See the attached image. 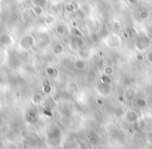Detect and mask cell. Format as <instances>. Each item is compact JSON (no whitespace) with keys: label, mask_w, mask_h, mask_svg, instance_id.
Returning <instances> with one entry per match:
<instances>
[{"label":"cell","mask_w":152,"mask_h":149,"mask_svg":"<svg viewBox=\"0 0 152 149\" xmlns=\"http://www.w3.org/2000/svg\"><path fill=\"white\" fill-rule=\"evenodd\" d=\"M152 45V38L148 34L142 32V34H137L135 37V42L134 47L139 52L143 53L144 51L148 50Z\"/></svg>","instance_id":"obj_1"},{"label":"cell","mask_w":152,"mask_h":149,"mask_svg":"<svg viewBox=\"0 0 152 149\" xmlns=\"http://www.w3.org/2000/svg\"><path fill=\"white\" fill-rule=\"evenodd\" d=\"M102 42L105 45L107 48L110 49H117L122 45V37L118 34V32H114L107 34L103 39H102Z\"/></svg>","instance_id":"obj_2"},{"label":"cell","mask_w":152,"mask_h":149,"mask_svg":"<svg viewBox=\"0 0 152 149\" xmlns=\"http://www.w3.org/2000/svg\"><path fill=\"white\" fill-rule=\"evenodd\" d=\"M36 38L32 34H24L18 41V48L22 51H28L36 45Z\"/></svg>","instance_id":"obj_3"},{"label":"cell","mask_w":152,"mask_h":149,"mask_svg":"<svg viewBox=\"0 0 152 149\" xmlns=\"http://www.w3.org/2000/svg\"><path fill=\"white\" fill-rule=\"evenodd\" d=\"M95 91L99 97H107L112 94L113 92V88H112V84H104L102 81H98L95 86Z\"/></svg>","instance_id":"obj_4"},{"label":"cell","mask_w":152,"mask_h":149,"mask_svg":"<svg viewBox=\"0 0 152 149\" xmlns=\"http://www.w3.org/2000/svg\"><path fill=\"white\" fill-rule=\"evenodd\" d=\"M83 47H85V41L83 38H76V37H72L68 42V48L72 51V52L77 53Z\"/></svg>","instance_id":"obj_5"},{"label":"cell","mask_w":152,"mask_h":149,"mask_svg":"<svg viewBox=\"0 0 152 149\" xmlns=\"http://www.w3.org/2000/svg\"><path fill=\"white\" fill-rule=\"evenodd\" d=\"M61 138V131L57 126H53L47 132V140H48V142L53 143L52 145H55L56 143H58Z\"/></svg>","instance_id":"obj_6"},{"label":"cell","mask_w":152,"mask_h":149,"mask_svg":"<svg viewBox=\"0 0 152 149\" xmlns=\"http://www.w3.org/2000/svg\"><path fill=\"white\" fill-rule=\"evenodd\" d=\"M140 119H142L141 115L139 112L134 111V109H129L123 114V120L128 124H134Z\"/></svg>","instance_id":"obj_7"},{"label":"cell","mask_w":152,"mask_h":149,"mask_svg":"<svg viewBox=\"0 0 152 149\" xmlns=\"http://www.w3.org/2000/svg\"><path fill=\"white\" fill-rule=\"evenodd\" d=\"M14 44V38L10 32H1L0 34V46L7 48Z\"/></svg>","instance_id":"obj_8"},{"label":"cell","mask_w":152,"mask_h":149,"mask_svg":"<svg viewBox=\"0 0 152 149\" xmlns=\"http://www.w3.org/2000/svg\"><path fill=\"white\" fill-rule=\"evenodd\" d=\"M79 5H80V3H77L76 1H70V2L66 3L64 9L67 14H74L77 11H79Z\"/></svg>","instance_id":"obj_9"},{"label":"cell","mask_w":152,"mask_h":149,"mask_svg":"<svg viewBox=\"0 0 152 149\" xmlns=\"http://www.w3.org/2000/svg\"><path fill=\"white\" fill-rule=\"evenodd\" d=\"M77 55H78L79 59H83L85 61L91 59L92 55H93V50L91 48H88V47H83L80 50L77 52Z\"/></svg>","instance_id":"obj_10"},{"label":"cell","mask_w":152,"mask_h":149,"mask_svg":"<svg viewBox=\"0 0 152 149\" xmlns=\"http://www.w3.org/2000/svg\"><path fill=\"white\" fill-rule=\"evenodd\" d=\"M45 74H46L49 78H51V79H55V78L58 77L59 72L55 67L48 66V67H46V69H45Z\"/></svg>","instance_id":"obj_11"},{"label":"cell","mask_w":152,"mask_h":149,"mask_svg":"<svg viewBox=\"0 0 152 149\" xmlns=\"http://www.w3.org/2000/svg\"><path fill=\"white\" fill-rule=\"evenodd\" d=\"M79 11L83 12V15L91 16L92 14H93V7H92V4L89 2L80 3V5H79Z\"/></svg>","instance_id":"obj_12"},{"label":"cell","mask_w":152,"mask_h":149,"mask_svg":"<svg viewBox=\"0 0 152 149\" xmlns=\"http://www.w3.org/2000/svg\"><path fill=\"white\" fill-rule=\"evenodd\" d=\"M65 52V46L63 43L61 42H55L54 45L52 46V53L56 57H59Z\"/></svg>","instance_id":"obj_13"},{"label":"cell","mask_w":152,"mask_h":149,"mask_svg":"<svg viewBox=\"0 0 152 149\" xmlns=\"http://www.w3.org/2000/svg\"><path fill=\"white\" fill-rule=\"evenodd\" d=\"M54 32L57 36H65L67 32V25L65 23H61V22H57L54 25Z\"/></svg>","instance_id":"obj_14"},{"label":"cell","mask_w":152,"mask_h":149,"mask_svg":"<svg viewBox=\"0 0 152 149\" xmlns=\"http://www.w3.org/2000/svg\"><path fill=\"white\" fill-rule=\"evenodd\" d=\"M135 95H137V92H135V90L132 88V87H128V88H126V90L124 91V93H123V97L125 98V100L127 101H131L134 99Z\"/></svg>","instance_id":"obj_15"},{"label":"cell","mask_w":152,"mask_h":149,"mask_svg":"<svg viewBox=\"0 0 152 149\" xmlns=\"http://www.w3.org/2000/svg\"><path fill=\"white\" fill-rule=\"evenodd\" d=\"M73 67L75 70L77 71H83V70L87 68V62L83 59H76L75 61L73 62Z\"/></svg>","instance_id":"obj_16"},{"label":"cell","mask_w":152,"mask_h":149,"mask_svg":"<svg viewBox=\"0 0 152 149\" xmlns=\"http://www.w3.org/2000/svg\"><path fill=\"white\" fill-rule=\"evenodd\" d=\"M66 91L70 94H76L79 91V86L75 81H69L66 86Z\"/></svg>","instance_id":"obj_17"},{"label":"cell","mask_w":152,"mask_h":149,"mask_svg":"<svg viewBox=\"0 0 152 149\" xmlns=\"http://www.w3.org/2000/svg\"><path fill=\"white\" fill-rule=\"evenodd\" d=\"M57 23L56 21V17L52 14H48L44 17V24L48 27H51V26H54L55 24Z\"/></svg>","instance_id":"obj_18"},{"label":"cell","mask_w":152,"mask_h":149,"mask_svg":"<svg viewBox=\"0 0 152 149\" xmlns=\"http://www.w3.org/2000/svg\"><path fill=\"white\" fill-rule=\"evenodd\" d=\"M99 25H100V24L98 23L95 19H89V20H88V22H87L88 29H89L90 32H97L98 28H99Z\"/></svg>","instance_id":"obj_19"},{"label":"cell","mask_w":152,"mask_h":149,"mask_svg":"<svg viewBox=\"0 0 152 149\" xmlns=\"http://www.w3.org/2000/svg\"><path fill=\"white\" fill-rule=\"evenodd\" d=\"M88 143L90 144V146L92 147V148H95V147H97L98 145H99L100 143V139L98 136H96V134H92V136H90L89 138H88Z\"/></svg>","instance_id":"obj_20"},{"label":"cell","mask_w":152,"mask_h":149,"mask_svg":"<svg viewBox=\"0 0 152 149\" xmlns=\"http://www.w3.org/2000/svg\"><path fill=\"white\" fill-rule=\"evenodd\" d=\"M53 92V87L49 81H45L42 84V93L45 95H50Z\"/></svg>","instance_id":"obj_21"},{"label":"cell","mask_w":152,"mask_h":149,"mask_svg":"<svg viewBox=\"0 0 152 149\" xmlns=\"http://www.w3.org/2000/svg\"><path fill=\"white\" fill-rule=\"evenodd\" d=\"M70 32H71L72 37H76V38H83L85 34H83V32H81V29L78 27V26H72L70 28Z\"/></svg>","instance_id":"obj_22"},{"label":"cell","mask_w":152,"mask_h":149,"mask_svg":"<svg viewBox=\"0 0 152 149\" xmlns=\"http://www.w3.org/2000/svg\"><path fill=\"white\" fill-rule=\"evenodd\" d=\"M134 103H135V105H137V107H139V109H145V107L148 106L147 99H145L144 97H137V98L135 99Z\"/></svg>","instance_id":"obj_23"},{"label":"cell","mask_w":152,"mask_h":149,"mask_svg":"<svg viewBox=\"0 0 152 149\" xmlns=\"http://www.w3.org/2000/svg\"><path fill=\"white\" fill-rule=\"evenodd\" d=\"M110 25H112V29L114 30V32H116L122 30V28H123L122 21H120V20H118V19L113 20V22H112V24H110Z\"/></svg>","instance_id":"obj_24"},{"label":"cell","mask_w":152,"mask_h":149,"mask_svg":"<svg viewBox=\"0 0 152 149\" xmlns=\"http://www.w3.org/2000/svg\"><path fill=\"white\" fill-rule=\"evenodd\" d=\"M137 17H139V19L141 20V21H147L150 18V12L145 9L141 10V11L139 12V14H137Z\"/></svg>","instance_id":"obj_25"},{"label":"cell","mask_w":152,"mask_h":149,"mask_svg":"<svg viewBox=\"0 0 152 149\" xmlns=\"http://www.w3.org/2000/svg\"><path fill=\"white\" fill-rule=\"evenodd\" d=\"M43 101V95L41 93H34L31 97V103L34 105H40Z\"/></svg>","instance_id":"obj_26"},{"label":"cell","mask_w":152,"mask_h":149,"mask_svg":"<svg viewBox=\"0 0 152 149\" xmlns=\"http://www.w3.org/2000/svg\"><path fill=\"white\" fill-rule=\"evenodd\" d=\"M31 13L34 14V16H37V17H42V16L44 15V13H45L44 7H37V5H32V7H31Z\"/></svg>","instance_id":"obj_27"},{"label":"cell","mask_w":152,"mask_h":149,"mask_svg":"<svg viewBox=\"0 0 152 149\" xmlns=\"http://www.w3.org/2000/svg\"><path fill=\"white\" fill-rule=\"evenodd\" d=\"M102 73L112 77V76L115 74V68H114V66H112V65H105L103 67V69H102Z\"/></svg>","instance_id":"obj_28"},{"label":"cell","mask_w":152,"mask_h":149,"mask_svg":"<svg viewBox=\"0 0 152 149\" xmlns=\"http://www.w3.org/2000/svg\"><path fill=\"white\" fill-rule=\"evenodd\" d=\"M26 119H27V121H29V122L37 121V120H38V114H37V112L29 111L27 113V115H26Z\"/></svg>","instance_id":"obj_29"},{"label":"cell","mask_w":152,"mask_h":149,"mask_svg":"<svg viewBox=\"0 0 152 149\" xmlns=\"http://www.w3.org/2000/svg\"><path fill=\"white\" fill-rule=\"evenodd\" d=\"M32 5H37V7H45L48 3V0H31Z\"/></svg>","instance_id":"obj_30"},{"label":"cell","mask_w":152,"mask_h":149,"mask_svg":"<svg viewBox=\"0 0 152 149\" xmlns=\"http://www.w3.org/2000/svg\"><path fill=\"white\" fill-rule=\"evenodd\" d=\"M100 81L104 82V84H113V79L110 76H107L105 74L102 73V75L100 76Z\"/></svg>","instance_id":"obj_31"},{"label":"cell","mask_w":152,"mask_h":149,"mask_svg":"<svg viewBox=\"0 0 152 149\" xmlns=\"http://www.w3.org/2000/svg\"><path fill=\"white\" fill-rule=\"evenodd\" d=\"M126 34H128L129 38H135V37L137 36V30H135V28H133V27H129V28H127Z\"/></svg>","instance_id":"obj_32"},{"label":"cell","mask_w":152,"mask_h":149,"mask_svg":"<svg viewBox=\"0 0 152 149\" xmlns=\"http://www.w3.org/2000/svg\"><path fill=\"white\" fill-rule=\"evenodd\" d=\"M77 149H93L88 142H79L77 144Z\"/></svg>","instance_id":"obj_33"},{"label":"cell","mask_w":152,"mask_h":149,"mask_svg":"<svg viewBox=\"0 0 152 149\" xmlns=\"http://www.w3.org/2000/svg\"><path fill=\"white\" fill-rule=\"evenodd\" d=\"M145 141H146V143H147L148 145H152V131L148 132V134H146Z\"/></svg>","instance_id":"obj_34"},{"label":"cell","mask_w":152,"mask_h":149,"mask_svg":"<svg viewBox=\"0 0 152 149\" xmlns=\"http://www.w3.org/2000/svg\"><path fill=\"white\" fill-rule=\"evenodd\" d=\"M145 59H146V61H147L148 63L151 64V65H152V49H151V50L148 51L147 54L145 55Z\"/></svg>","instance_id":"obj_35"},{"label":"cell","mask_w":152,"mask_h":149,"mask_svg":"<svg viewBox=\"0 0 152 149\" xmlns=\"http://www.w3.org/2000/svg\"><path fill=\"white\" fill-rule=\"evenodd\" d=\"M42 113H43V115L46 116V117H52V113H51L50 109H47V107H45V109H43Z\"/></svg>","instance_id":"obj_36"},{"label":"cell","mask_w":152,"mask_h":149,"mask_svg":"<svg viewBox=\"0 0 152 149\" xmlns=\"http://www.w3.org/2000/svg\"><path fill=\"white\" fill-rule=\"evenodd\" d=\"M135 59H137V62H142V61H144V59H145V57L142 54V52H139L137 55H135Z\"/></svg>","instance_id":"obj_37"},{"label":"cell","mask_w":152,"mask_h":149,"mask_svg":"<svg viewBox=\"0 0 152 149\" xmlns=\"http://www.w3.org/2000/svg\"><path fill=\"white\" fill-rule=\"evenodd\" d=\"M147 34H149V36L152 38V25H149V26H148V28H147Z\"/></svg>","instance_id":"obj_38"},{"label":"cell","mask_w":152,"mask_h":149,"mask_svg":"<svg viewBox=\"0 0 152 149\" xmlns=\"http://www.w3.org/2000/svg\"><path fill=\"white\" fill-rule=\"evenodd\" d=\"M137 1H139V0H127V2L130 5H135L137 3Z\"/></svg>","instance_id":"obj_39"},{"label":"cell","mask_w":152,"mask_h":149,"mask_svg":"<svg viewBox=\"0 0 152 149\" xmlns=\"http://www.w3.org/2000/svg\"><path fill=\"white\" fill-rule=\"evenodd\" d=\"M96 102H97V104H99V105H103V99H102V97L98 98L97 100H96Z\"/></svg>","instance_id":"obj_40"},{"label":"cell","mask_w":152,"mask_h":149,"mask_svg":"<svg viewBox=\"0 0 152 149\" xmlns=\"http://www.w3.org/2000/svg\"><path fill=\"white\" fill-rule=\"evenodd\" d=\"M0 90H1V81H0Z\"/></svg>","instance_id":"obj_41"},{"label":"cell","mask_w":152,"mask_h":149,"mask_svg":"<svg viewBox=\"0 0 152 149\" xmlns=\"http://www.w3.org/2000/svg\"><path fill=\"white\" fill-rule=\"evenodd\" d=\"M55 149H61V148H55Z\"/></svg>","instance_id":"obj_42"}]
</instances>
